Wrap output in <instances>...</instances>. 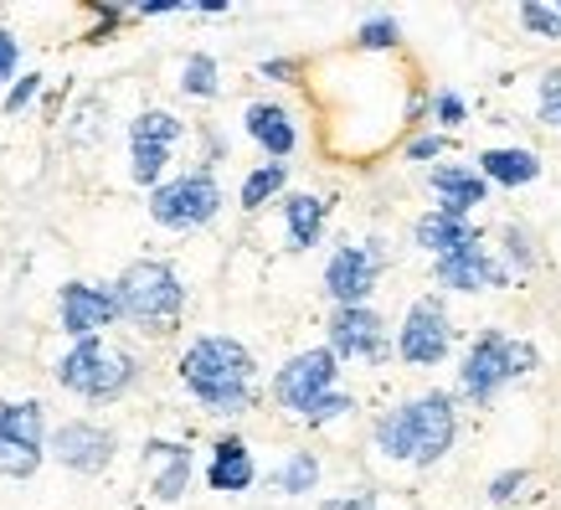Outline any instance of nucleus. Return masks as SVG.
Here are the masks:
<instances>
[{
    "label": "nucleus",
    "instance_id": "nucleus-29",
    "mask_svg": "<svg viewBox=\"0 0 561 510\" xmlns=\"http://www.w3.org/2000/svg\"><path fill=\"white\" fill-rule=\"evenodd\" d=\"M536 120L561 129V72H546L541 78V103H536Z\"/></svg>",
    "mask_w": 561,
    "mask_h": 510
},
{
    "label": "nucleus",
    "instance_id": "nucleus-16",
    "mask_svg": "<svg viewBox=\"0 0 561 510\" xmlns=\"http://www.w3.org/2000/svg\"><path fill=\"white\" fill-rule=\"evenodd\" d=\"M427 186H433V196H438L433 212L459 217V222H469V212H474L479 202H490V181H484L479 170H469V166H433Z\"/></svg>",
    "mask_w": 561,
    "mask_h": 510
},
{
    "label": "nucleus",
    "instance_id": "nucleus-12",
    "mask_svg": "<svg viewBox=\"0 0 561 510\" xmlns=\"http://www.w3.org/2000/svg\"><path fill=\"white\" fill-rule=\"evenodd\" d=\"M119 454V439H114V428L103 423H88V418H72L51 433V460L72 469V475H103L108 464Z\"/></svg>",
    "mask_w": 561,
    "mask_h": 510
},
{
    "label": "nucleus",
    "instance_id": "nucleus-33",
    "mask_svg": "<svg viewBox=\"0 0 561 510\" xmlns=\"http://www.w3.org/2000/svg\"><path fill=\"white\" fill-rule=\"evenodd\" d=\"M99 114H103V103H99V99H88L83 109H78V124H72V145H83V139L99 135Z\"/></svg>",
    "mask_w": 561,
    "mask_h": 510
},
{
    "label": "nucleus",
    "instance_id": "nucleus-22",
    "mask_svg": "<svg viewBox=\"0 0 561 510\" xmlns=\"http://www.w3.org/2000/svg\"><path fill=\"white\" fill-rule=\"evenodd\" d=\"M479 175L484 181H500V186H530L541 175V155L536 150H484L479 155Z\"/></svg>",
    "mask_w": 561,
    "mask_h": 510
},
{
    "label": "nucleus",
    "instance_id": "nucleus-34",
    "mask_svg": "<svg viewBox=\"0 0 561 510\" xmlns=\"http://www.w3.org/2000/svg\"><path fill=\"white\" fill-rule=\"evenodd\" d=\"M16 63H21V42L0 26V83H11V78H16Z\"/></svg>",
    "mask_w": 561,
    "mask_h": 510
},
{
    "label": "nucleus",
    "instance_id": "nucleus-9",
    "mask_svg": "<svg viewBox=\"0 0 561 510\" xmlns=\"http://www.w3.org/2000/svg\"><path fill=\"white\" fill-rule=\"evenodd\" d=\"M335 376H341V361L330 356L324 345L299 351V356H289L278 366V376H273V403L284 412H294V418H305L324 392H335Z\"/></svg>",
    "mask_w": 561,
    "mask_h": 510
},
{
    "label": "nucleus",
    "instance_id": "nucleus-4",
    "mask_svg": "<svg viewBox=\"0 0 561 510\" xmlns=\"http://www.w3.org/2000/svg\"><path fill=\"white\" fill-rule=\"evenodd\" d=\"M135 376H139V361L103 336L72 340V351L57 361V382H62L72 397H88V403H114V397H124V392L135 387Z\"/></svg>",
    "mask_w": 561,
    "mask_h": 510
},
{
    "label": "nucleus",
    "instance_id": "nucleus-1",
    "mask_svg": "<svg viewBox=\"0 0 561 510\" xmlns=\"http://www.w3.org/2000/svg\"><path fill=\"white\" fill-rule=\"evenodd\" d=\"M181 382L217 418H242L257 397V361L232 336H202L181 351Z\"/></svg>",
    "mask_w": 561,
    "mask_h": 510
},
{
    "label": "nucleus",
    "instance_id": "nucleus-27",
    "mask_svg": "<svg viewBox=\"0 0 561 510\" xmlns=\"http://www.w3.org/2000/svg\"><path fill=\"white\" fill-rule=\"evenodd\" d=\"M345 412H356V397H351V392H324L320 403L305 412V423L320 428V423H335V418H345Z\"/></svg>",
    "mask_w": 561,
    "mask_h": 510
},
{
    "label": "nucleus",
    "instance_id": "nucleus-37",
    "mask_svg": "<svg viewBox=\"0 0 561 510\" xmlns=\"http://www.w3.org/2000/svg\"><path fill=\"white\" fill-rule=\"evenodd\" d=\"M263 78H273V83H294V72H299V63H289V57H268V63H263Z\"/></svg>",
    "mask_w": 561,
    "mask_h": 510
},
{
    "label": "nucleus",
    "instance_id": "nucleus-17",
    "mask_svg": "<svg viewBox=\"0 0 561 510\" xmlns=\"http://www.w3.org/2000/svg\"><path fill=\"white\" fill-rule=\"evenodd\" d=\"M145 464L154 469L150 495L160 506H175L191 485V449L186 443H171V439H150L145 443Z\"/></svg>",
    "mask_w": 561,
    "mask_h": 510
},
{
    "label": "nucleus",
    "instance_id": "nucleus-15",
    "mask_svg": "<svg viewBox=\"0 0 561 510\" xmlns=\"http://www.w3.org/2000/svg\"><path fill=\"white\" fill-rule=\"evenodd\" d=\"M433 273H438V284H448V290H505L511 284V273L500 269L490 253H484V242H469V248H459V253H448L433 263Z\"/></svg>",
    "mask_w": 561,
    "mask_h": 510
},
{
    "label": "nucleus",
    "instance_id": "nucleus-11",
    "mask_svg": "<svg viewBox=\"0 0 561 510\" xmlns=\"http://www.w3.org/2000/svg\"><path fill=\"white\" fill-rule=\"evenodd\" d=\"M324 351L335 361H371V366H387L391 361L387 320H381L371 305L335 309V315H330V345H324Z\"/></svg>",
    "mask_w": 561,
    "mask_h": 510
},
{
    "label": "nucleus",
    "instance_id": "nucleus-14",
    "mask_svg": "<svg viewBox=\"0 0 561 510\" xmlns=\"http://www.w3.org/2000/svg\"><path fill=\"white\" fill-rule=\"evenodd\" d=\"M511 382V340L500 330H484V336L463 351V366H459V387L463 397L474 403H494V392Z\"/></svg>",
    "mask_w": 561,
    "mask_h": 510
},
{
    "label": "nucleus",
    "instance_id": "nucleus-39",
    "mask_svg": "<svg viewBox=\"0 0 561 510\" xmlns=\"http://www.w3.org/2000/svg\"><path fill=\"white\" fill-rule=\"evenodd\" d=\"M505 253H511L515 263H520V269H530V248H526V233H515V227H511V233H505Z\"/></svg>",
    "mask_w": 561,
    "mask_h": 510
},
{
    "label": "nucleus",
    "instance_id": "nucleus-5",
    "mask_svg": "<svg viewBox=\"0 0 561 510\" xmlns=\"http://www.w3.org/2000/svg\"><path fill=\"white\" fill-rule=\"evenodd\" d=\"M221 212V186L211 170H186L150 191V217L171 233H196Z\"/></svg>",
    "mask_w": 561,
    "mask_h": 510
},
{
    "label": "nucleus",
    "instance_id": "nucleus-35",
    "mask_svg": "<svg viewBox=\"0 0 561 510\" xmlns=\"http://www.w3.org/2000/svg\"><path fill=\"white\" fill-rule=\"evenodd\" d=\"M536 345H530V340H511V382L515 376H526V372H536Z\"/></svg>",
    "mask_w": 561,
    "mask_h": 510
},
{
    "label": "nucleus",
    "instance_id": "nucleus-7",
    "mask_svg": "<svg viewBox=\"0 0 561 510\" xmlns=\"http://www.w3.org/2000/svg\"><path fill=\"white\" fill-rule=\"evenodd\" d=\"M42 460H47L42 403H0V475L32 479Z\"/></svg>",
    "mask_w": 561,
    "mask_h": 510
},
{
    "label": "nucleus",
    "instance_id": "nucleus-19",
    "mask_svg": "<svg viewBox=\"0 0 561 510\" xmlns=\"http://www.w3.org/2000/svg\"><path fill=\"white\" fill-rule=\"evenodd\" d=\"M253 479H257V464L238 433H227V439L211 443V464H206V485H211V490L242 495V490H253Z\"/></svg>",
    "mask_w": 561,
    "mask_h": 510
},
{
    "label": "nucleus",
    "instance_id": "nucleus-32",
    "mask_svg": "<svg viewBox=\"0 0 561 510\" xmlns=\"http://www.w3.org/2000/svg\"><path fill=\"white\" fill-rule=\"evenodd\" d=\"M433 114H438V124H448V129H459V124L469 120V109H463L459 93H438V99H433Z\"/></svg>",
    "mask_w": 561,
    "mask_h": 510
},
{
    "label": "nucleus",
    "instance_id": "nucleus-18",
    "mask_svg": "<svg viewBox=\"0 0 561 510\" xmlns=\"http://www.w3.org/2000/svg\"><path fill=\"white\" fill-rule=\"evenodd\" d=\"M242 124H248V135L263 145V155H268L273 166H284V160L299 150V129H294V114H289V109H278V103H248Z\"/></svg>",
    "mask_w": 561,
    "mask_h": 510
},
{
    "label": "nucleus",
    "instance_id": "nucleus-10",
    "mask_svg": "<svg viewBox=\"0 0 561 510\" xmlns=\"http://www.w3.org/2000/svg\"><path fill=\"white\" fill-rule=\"evenodd\" d=\"M448 345H454V325H448V309H443L438 294H423V299H412L408 320L397 330V356L408 361V366H438L448 356Z\"/></svg>",
    "mask_w": 561,
    "mask_h": 510
},
{
    "label": "nucleus",
    "instance_id": "nucleus-21",
    "mask_svg": "<svg viewBox=\"0 0 561 510\" xmlns=\"http://www.w3.org/2000/svg\"><path fill=\"white\" fill-rule=\"evenodd\" d=\"M412 242H417L423 253H433V258H448V253H459V248H469V242H479V233L469 227V222H459V217L427 212V217H417V227H412Z\"/></svg>",
    "mask_w": 561,
    "mask_h": 510
},
{
    "label": "nucleus",
    "instance_id": "nucleus-20",
    "mask_svg": "<svg viewBox=\"0 0 561 510\" xmlns=\"http://www.w3.org/2000/svg\"><path fill=\"white\" fill-rule=\"evenodd\" d=\"M324 212H330V202H324V196H309V191L284 196V227H289V248H294V253H309V248L324 238Z\"/></svg>",
    "mask_w": 561,
    "mask_h": 510
},
{
    "label": "nucleus",
    "instance_id": "nucleus-2",
    "mask_svg": "<svg viewBox=\"0 0 561 510\" xmlns=\"http://www.w3.org/2000/svg\"><path fill=\"white\" fill-rule=\"evenodd\" d=\"M454 403L448 392H423L402 408H391L376 418L371 439L381 460H402V464H438L448 449H454Z\"/></svg>",
    "mask_w": 561,
    "mask_h": 510
},
{
    "label": "nucleus",
    "instance_id": "nucleus-24",
    "mask_svg": "<svg viewBox=\"0 0 561 510\" xmlns=\"http://www.w3.org/2000/svg\"><path fill=\"white\" fill-rule=\"evenodd\" d=\"M289 186V166H257V170H248V181H242V191H238V202H242V212H257V206H268L278 191Z\"/></svg>",
    "mask_w": 561,
    "mask_h": 510
},
{
    "label": "nucleus",
    "instance_id": "nucleus-3",
    "mask_svg": "<svg viewBox=\"0 0 561 510\" xmlns=\"http://www.w3.org/2000/svg\"><path fill=\"white\" fill-rule=\"evenodd\" d=\"M108 290L119 299V320L139 325V330H150V336L175 330L181 309H186V284H181V273H175L171 263H160V258L129 263Z\"/></svg>",
    "mask_w": 561,
    "mask_h": 510
},
{
    "label": "nucleus",
    "instance_id": "nucleus-30",
    "mask_svg": "<svg viewBox=\"0 0 561 510\" xmlns=\"http://www.w3.org/2000/svg\"><path fill=\"white\" fill-rule=\"evenodd\" d=\"M36 93H42V72H21L16 83H11V93H5V114H21Z\"/></svg>",
    "mask_w": 561,
    "mask_h": 510
},
{
    "label": "nucleus",
    "instance_id": "nucleus-28",
    "mask_svg": "<svg viewBox=\"0 0 561 510\" xmlns=\"http://www.w3.org/2000/svg\"><path fill=\"white\" fill-rule=\"evenodd\" d=\"M520 26L536 36H546V42H557L561 36V16H557V5H520Z\"/></svg>",
    "mask_w": 561,
    "mask_h": 510
},
{
    "label": "nucleus",
    "instance_id": "nucleus-26",
    "mask_svg": "<svg viewBox=\"0 0 561 510\" xmlns=\"http://www.w3.org/2000/svg\"><path fill=\"white\" fill-rule=\"evenodd\" d=\"M397 42H402V26H397L391 16H376V21H366V26L356 32L360 52H387V47H397Z\"/></svg>",
    "mask_w": 561,
    "mask_h": 510
},
{
    "label": "nucleus",
    "instance_id": "nucleus-36",
    "mask_svg": "<svg viewBox=\"0 0 561 510\" xmlns=\"http://www.w3.org/2000/svg\"><path fill=\"white\" fill-rule=\"evenodd\" d=\"M443 150H448V139L443 135H423V139H412L408 145V160H438Z\"/></svg>",
    "mask_w": 561,
    "mask_h": 510
},
{
    "label": "nucleus",
    "instance_id": "nucleus-25",
    "mask_svg": "<svg viewBox=\"0 0 561 510\" xmlns=\"http://www.w3.org/2000/svg\"><path fill=\"white\" fill-rule=\"evenodd\" d=\"M181 93H191V99H217L221 93L217 57H211V52H191L186 57V68H181Z\"/></svg>",
    "mask_w": 561,
    "mask_h": 510
},
{
    "label": "nucleus",
    "instance_id": "nucleus-23",
    "mask_svg": "<svg viewBox=\"0 0 561 510\" xmlns=\"http://www.w3.org/2000/svg\"><path fill=\"white\" fill-rule=\"evenodd\" d=\"M320 485V460L309 454V449H294L289 460L278 464V475H273V490L289 495V500H299V495H309Z\"/></svg>",
    "mask_w": 561,
    "mask_h": 510
},
{
    "label": "nucleus",
    "instance_id": "nucleus-13",
    "mask_svg": "<svg viewBox=\"0 0 561 510\" xmlns=\"http://www.w3.org/2000/svg\"><path fill=\"white\" fill-rule=\"evenodd\" d=\"M57 315H62V330L72 340H88V336H103L108 325H119V299L108 284H83V279H72L62 284L57 294Z\"/></svg>",
    "mask_w": 561,
    "mask_h": 510
},
{
    "label": "nucleus",
    "instance_id": "nucleus-6",
    "mask_svg": "<svg viewBox=\"0 0 561 510\" xmlns=\"http://www.w3.org/2000/svg\"><path fill=\"white\" fill-rule=\"evenodd\" d=\"M391 263V242L387 238H366V242H345L330 253L324 263V294L335 299V309H356L371 299L376 279Z\"/></svg>",
    "mask_w": 561,
    "mask_h": 510
},
{
    "label": "nucleus",
    "instance_id": "nucleus-8",
    "mask_svg": "<svg viewBox=\"0 0 561 510\" xmlns=\"http://www.w3.org/2000/svg\"><path fill=\"white\" fill-rule=\"evenodd\" d=\"M186 124L165 114V109H145L135 124H129V181L135 186H160V175L171 166V150L181 145Z\"/></svg>",
    "mask_w": 561,
    "mask_h": 510
},
{
    "label": "nucleus",
    "instance_id": "nucleus-38",
    "mask_svg": "<svg viewBox=\"0 0 561 510\" xmlns=\"http://www.w3.org/2000/svg\"><path fill=\"white\" fill-rule=\"evenodd\" d=\"M320 510H381L376 495H345V500H324Z\"/></svg>",
    "mask_w": 561,
    "mask_h": 510
},
{
    "label": "nucleus",
    "instance_id": "nucleus-31",
    "mask_svg": "<svg viewBox=\"0 0 561 510\" xmlns=\"http://www.w3.org/2000/svg\"><path fill=\"white\" fill-rule=\"evenodd\" d=\"M526 479H530L526 469H505V475H494V479H490V500H494V506H505V500H515Z\"/></svg>",
    "mask_w": 561,
    "mask_h": 510
}]
</instances>
